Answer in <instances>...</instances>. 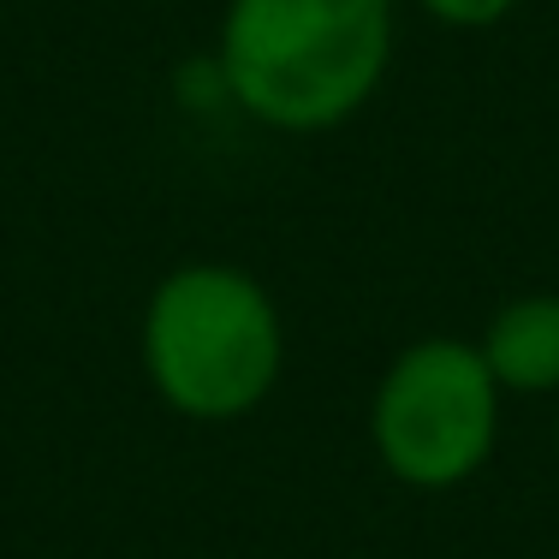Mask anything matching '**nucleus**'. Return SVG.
I'll list each match as a JSON object with an SVG mask.
<instances>
[{
  "instance_id": "obj_1",
  "label": "nucleus",
  "mask_w": 559,
  "mask_h": 559,
  "mask_svg": "<svg viewBox=\"0 0 559 559\" xmlns=\"http://www.w3.org/2000/svg\"><path fill=\"white\" fill-rule=\"evenodd\" d=\"M393 60V0H226L221 78L269 131L345 126Z\"/></svg>"
},
{
  "instance_id": "obj_2",
  "label": "nucleus",
  "mask_w": 559,
  "mask_h": 559,
  "mask_svg": "<svg viewBox=\"0 0 559 559\" xmlns=\"http://www.w3.org/2000/svg\"><path fill=\"white\" fill-rule=\"evenodd\" d=\"M143 369L191 423H238L274 393L286 328L257 274L233 262H185L143 304Z\"/></svg>"
},
{
  "instance_id": "obj_3",
  "label": "nucleus",
  "mask_w": 559,
  "mask_h": 559,
  "mask_svg": "<svg viewBox=\"0 0 559 559\" xmlns=\"http://www.w3.org/2000/svg\"><path fill=\"white\" fill-rule=\"evenodd\" d=\"M500 435V381L483 345L471 340H417L388 364L369 399V441L393 483L441 495L471 483L488 464Z\"/></svg>"
},
{
  "instance_id": "obj_4",
  "label": "nucleus",
  "mask_w": 559,
  "mask_h": 559,
  "mask_svg": "<svg viewBox=\"0 0 559 559\" xmlns=\"http://www.w3.org/2000/svg\"><path fill=\"white\" fill-rule=\"evenodd\" d=\"M500 393H559V292H524L500 304L483 334Z\"/></svg>"
},
{
  "instance_id": "obj_5",
  "label": "nucleus",
  "mask_w": 559,
  "mask_h": 559,
  "mask_svg": "<svg viewBox=\"0 0 559 559\" xmlns=\"http://www.w3.org/2000/svg\"><path fill=\"white\" fill-rule=\"evenodd\" d=\"M417 7L429 12V19L452 24V31H488V24H500L518 0H417Z\"/></svg>"
},
{
  "instance_id": "obj_6",
  "label": "nucleus",
  "mask_w": 559,
  "mask_h": 559,
  "mask_svg": "<svg viewBox=\"0 0 559 559\" xmlns=\"http://www.w3.org/2000/svg\"><path fill=\"white\" fill-rule=\"evenodd\" d=\"M554 447H559V435H554Z\"/></svg>"
}]
</instances>
